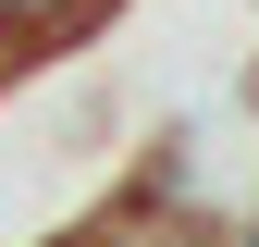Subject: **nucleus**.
<instances>
[{"label": "nucleus", "mask_w": 259, "mask_h": 247, "mask_svg": "<svg viewBox=\"0 0 259 247\" xmlns=\"http://www.w3.org/2000/svg\"><path fill=\"white\" fill-rule=\"evenodd\" d=\"M87 0H0V25H74Z\"/></svg>", "instance_id": "obj_1"}, {"label": "nucleus", "mask_w": 259, "mask_h": 247, "mask_svg": "<svg viewBox=\"0 0 259 247\" xmlns=\"http://www.w3.org/2000/svg\"><path fill=\"white\" fill-rule=\"evenodd\" d=\"M0 37H13V25H0ZM0 62H13V50H0Z\"/></svg>", "instance_id": "obj_2"}]
</instances>
